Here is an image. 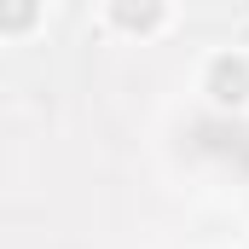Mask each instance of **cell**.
Listing matches in <instances>:
<instances>
[{
    "label": "cell",
    "instance_id": "obj_1",
    "mask_svg": "<svg viewBox=\"0 0 249 249\" xmlns=\"http://www.w3.org/2000/svg\"><path fill=\"white\" fill-rule=\"evenodd\" d=\"M244 81H249L244 64H226V58L214 64V99H232V105H238V99H244Z\"/></svg>",
    "mask_w": 249,
    "mask_h": 249
},
{
    "label": "cell",
    "instance_id": "obj_2",
    "mask_svg": "<svg viewBox=\"0 0 249 249\" xmlns=\"http://www.w3.org/2000/svg\"><path fill=\"white\" fill-rule=\"evenodd\" d=\"M29 18V0H12V23H23Z\"/></svg>",
    "mask_w": 249,
    "mask_h": 249
}]
</instances>
